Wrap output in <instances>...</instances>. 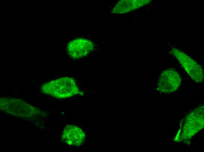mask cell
Instances as JSON below:
<instances>
[{"mask_svg":"<svg viewBox=\"0 0 204 152\" xmlns=\"http://www.w3.org/2000/svg\"><path fill=\"white\" fill-rule=\"evenodd\" d=\"M0 110L14 117L35 119L45 115L43 110L21 99L12 97L0 98Z\"/></svg>","mask_w":204,"mask_h":152,"instance_id":"obj_1","label":"cell"},{"mask_svg":"<svg viewBox=\"0 0 204 152\" xmlns=\"http://www.w3.org/2000/svg\"><path fill=\"white\" fill-rule=\"evenodd\" d=\"M171 53L193 80L198 83L203 81V70L200 65L178 49L173 48L171 50Z\"/></svg>","mask_w":204,"mask_h":152,"instance_id":"obj_3","label":"cell"},{"mask_svg":"<svg viewBox=\"0 0 204 152\" xmlns=\"http://www.w3.org/2000/svg\"><path fill=\"white\" fill-rule=\"evenodd\" d=\"M41 91L44 94L59 99L83 94L75 80L71 78L67 77H62L43 84L41 87Z\"/></svg>","mask_w":204,"mask_h":152,"instance_id":"obj_2","label":"cell"},{"mask_svg":"<svg viewBox=\"0 0 204 152\" xmlns=\"http://www.w3.org/2000/svg\"><path fill=\"white\" fill-rule=\"evenodd\" d=\"M85 135L82 129L74 125H67L64 128L62 139L67 144L73 146L81 145L84 141Z\"/></svg>","mask_w":204,"mask_h":152,"instance_id":"obj_6","label":"cell"},{"mask_svg":"<svg viewBox=\"0 0 204 152\" xmlns=\"http://www.w3.org/2000/svg\"><path fill=\"white\" fill-rule=\"evenodd\" d=\"M181 82L180 76L175 70L172 68L166 69L159 77L157 90L161 93H171L178 89Z\"/></svg>","mask_w":204,"mask_h":152,"instance_id":"obj_4","label":"cell"},{"mask_svg":"<svg viewBox=\"0 0 204 152\" xmlns=\"http://www.w3.org/2000/svg\"><path fill=\"white\" fill-rule=\"evenodd\" d=\"M94 46L92 41L84 38H79L68 43L67 50L70 57L76 59L87 55L93 50Z\"/></svg>","mask_w":204,"mask_h":152,"instance_id":"obj_5","label":"cell"},{"mask_svg":"<svg viewBox=\"0 0 204 152\" xmlns=\"http://www.w3.org/2000/svg\"><path fill=\"white\" fill-rule=\"evenodd\" d=\"M150 0H121L115 6L114 13H123L135 10L148 4Z\"/></svg>","mask_w":204,"mask_h":152,"instance_id":"obj_7","label":"cell"}]
</instances>
